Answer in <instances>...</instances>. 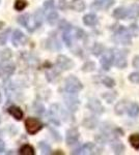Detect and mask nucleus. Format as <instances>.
I'll use <instances>...</instances> for the list:
<instances>
[{
  "label": "nucleus",
  "mask_w": 139,
  "mask_h": 155,
  "mask_svg": "<svg viewBox=\"0 0 139 155\" xmlns=\"http://www.w3.org/2000/svg\"><path fill=\"white\" fill-rule=\"evenodd\" d=\"M113 39L116 44L123 45V46H128L132 44V35H131L129 29L125 28L123 26H118L115 30Z\"/></svg>",
  "instance_id": "1"
},
{
  "label": "nucleus",
  "mask_w": 139,
  "mask_h": 155,
  "mask_svg": "<svg viewBox=\"0 0 139 155\" xmlns=\"http://www.w3.org/2000/svg\"><path fill=\"white\" fill-rule=\"evenodd\" d=\"M17 21L19 24H21L22 26H24L29 32H33L35 29L39 28L36 22H35L33 15H29V14L21 15V16L18 17Z\"/></svg>",
  "instance_id": "2"
},
{
  "label": "nucleus",
  "mask_w": 139,
  "mask_h": 155,
  "mask_svg": "<svg viewBox=\"0 0 139 155\" xmlns=\"http://www.w3.org/2000/svg\"><path fill=\"white\" fill-rule=\"evenodd\" d=\"M64 88L65 91L70 92V93H78L82 90L83 85L78 78H76L75 76H70L65 79Z\"/></svg>",
  "instance_id": "3"
},
{
  "label": "nucleus",
  "mask_w": 139,
  "mask_h": 155,
  "mask_svg": "<svg viewBox=\"0 0 139 155\" xmlns=\"http://www.w3.org/2000/svg\"><path fill=\"white\" fill-rule=\"evenodd\" d=\"M25 128L29 134H35L43 128V123L36 118L29 117L25 120Z\"/></svg>",
  "instance_id": "4"
},
{
  "label": "nucleus",
  "mask_w": 139,
  "mask_h": 155,
  "mask_svg": "<svg viewBox=\"0 0 139 155\" xmlns=\"http://www.w3.org/2000/svg\"><path fill=\"white\" fill-rule=\"evenodd\" d=\"M73 154H100L101 149L92 143H86L78 147L72 152Z\"/></svg>",
  "instance_id": "5"
},
{
  "label": "nucleus",
  "mask_w": 139,
  "mask_h": 155,
  "mask_svg": "<svg viewBox=\"0 0 139 155\" xmlns=\"http://www.w3.org/2000/svg\"><path fill=\"white\" fill-rule=\"evenodd\" d=\"M114 60V52H112L111 50H107L106 52H103V56L101 58V66L104 71H109L111 65L113 63Z\"/></svg>",
  "instance_id": "6"
},
{
  "label": "nucleus",
  "mask_w": 139,
  "mask_h": 155,
  "mask_svg": "<svg viewBox=\"0 0 139 155\" xmlns=\"http://www.w3.org/2000/svg\"><path fill=\"white\" fill-rule=\"evenodd\" d=\"M74 66V62L64 55H59L56 59V67L60 71H69Z\"/></svg>",
  "instance_id": "7"
},
{
  "label": "nucleus",
  "mask_w": 139,
  "mask_h": 155,
  "mask_svg": "<svg viewBox=\"0 0 139 155\" xmlns=\"http://www.w3.org/2000/svg\"><path fill=\"white\" fill-rule=\"evenodd\" d=\"M15 72V65L6 61H2L0 63V78L1 79H9Z\"/></svg>",
  "instance_id": "8"
},
{
  "label": "nucleus",
  "mask_w": 139,
  "mask_h": 155,
  "mask_svg": "<svg viewBox=\"0 0 139 155\" xmlns=\"http://www.w3.org/2000/svg\"><path fill=\"white\" fill-rule=\"evenodd\" d=\"M75 94L76 93H70V92H67V95H64L65 104H67V107L70 109V111H72V112H75L80 104L79 99L76 97Z\"/></svg>",
  "instance_id": "9"
},
{
  "label": "nucleus",
  "mask_w": 139,
  "mask_h": 155,
  "mask_svg": "<svg viewBox=\"0 0 139 155\" xmlns=\"http://www.w3.org/2000/svg\"><path fill=\"white\" fill-rule=\"evenodd\" d=\"M87 107L93 114L101 115L104 112V107L102 106L101 101L97 98H90L87 102Z\"/></svg>",
  "instance_id": "10"
},
{
  "label": "nucleus",
  "mask_w": 139,
  "mask_h": 155,
  "mask_svg": "<svg viewBox=\"0 0 139 155\" xmlns=\"http://www.w3.org/2000/svg\"><path fill=\"white\" fill-rule=\"evenodd\" d=\"M27 41V38L25 36V34L23 32L21 31L20 29H16L12 33V42L15 47H19L21 45H24L26 44Z\"/></svg>",
  "instance_id": "11"
},
{
  "label": "nucleus",
  "mask_w": 139,
  "mask_h": 155,
  "mask_svg": "<svg viewBox=\"0 0 139 155\" xmlns=\"http://www.w3.org/2000/svg\"><path fill=\"white\" fill-rule=\"evenodd\" d=\"M79 140V131L76 128H71L67 131V136H65V141L69 146L75 145L78 143Z\"/></svg>",
  "instance_id": "12"
},
{
  "label": "nucleus",
  "mask_w": 139,
  "mask_h": 155,
  "mask_svg": "<svg viewBox=\"0 0 139 155\" xmlns=\"http://www.w3.org/2000/svg\"><path fill=\"white\" fill-rule=\"evenodd\" d=\"M114 64L118 68H125L127 66V60H126V55L123 52H117L114 53Z\"/></svg>",
  "instance_id": "13"
},
{
  "label": "nucleus",
  "mask_w": 139,
  "mask_h": 155,
  "mask_svg": "<svg viewBox=\"0 0 139 155\" xmlns=\"http://www.w3.org/2000/svg\"><path fill=\"white\" fill-rule=\"evenodd\" d=\"M113 4H114V0H101V1H96L92 7L97 9H108Z\"/></svg>",
  "instance_id": "14"
},
{
  "label": "nucleus",
  "mask_w": 139,
  "mask_h": 155,
  "mask_svg": "<svg viewBox=\"0 0 139 155\" xmlns=\"http://www.w3.org/2000/svg\"><path fill=\"white\" fill-rule=\"evenodd\" d=\"M129 116L135 118L139 115V104L137 102H129L128 107H127V112H126Z\"/></svg>",
  "instance_id": "15"
},
{
  "label": "nucleus",
  "mask_w": 139,
  "mask_h": 155,
  "mask_svg": "<svg viewBox=\"0 0 139 155\" xmlns=\"http://www.w3.org/2000/svg\"><path fill=\"white\" fill-rule=\"evenodd\" d=\"M7 113L11 115L12 117H14L16 120H21L22 118H23V116H24L23 111H22L20 107H15V106L9 107V110H7Z\"/></svg>",
  "instance_id": "16"
},
{
  "label": "nucleus",
  "mask_w": 139,
  "mask_h": 155,
  "mask_svg": "<svg viewBox=\"0 0 139 155\" xmlns=\"http://www.w3.org/2000/svg\"><path fill=\"white\" fill-rule=\"evenodd\" d=\"M83 23L86 26L92 27L98 24V17L95 14H87L83 17Z\"/></svg>",
  "instance_id": "17"
},
{
  "label": "nucleus",
  "mask_w": 139,
  "mask_h": 155,
  "mask_svg": "<svg viewBox=\"0 0 139 155\" xmlns=\"http://www.w3.org/2000/svg\"><path fill=\"white\" fill-rule=\"evenodd\" d=\"M113 17L117 20L128 19V8L127 7H117V8L113 12Z\"/></svg>",
  "instance_id": "18"
},
{
  "label": "nucleus",
  "mask_w": 139,
  "mask_h": 155,
  "mask_svg": "<svg viewBox=\"0 0 139 155\" xmlns=\"http://www.w3.org/2000/svg\"><path fill=\"white\" fill-rule=\"evenodd\" d=\"M47 48L52 50V51H58L61 49V45L59 44V41H57V38L55 36L50 37L47 41Z\"/></svg>",
  "instance_id": "19"
},
{
  "label": "nucleus",
  "mask_w": 139,
  "mask_h": 155,
  "mask_svg": "<svg viewBox=\"0 0 139 155\" xmlns=\"http://www.w3.org/2000/svg\"><path fill=\"white\" fill-rule=\"evenodd\" d=\"M70 7L73 9V11L81 12L85 9V3L83 0H72Z\"/></svg>",
  "instance_id": "20"
},
{
  "label": "nucleus",
  "mask_w": 139,
  "mask_h": 155,
  "mask_svg": "<svg viewBox=\"0 0 139 155\" xmlns=\"http://www.w3.org/2000/svg\"><path fill=\"white\" fill-rule=\"evenodd\" d=\"M99 124V120L96 117H87V118L84 119L83 121V125H84L86 128L88 129H93L98 126Z\"/></svg>",
  "instance_id": "21"
},
{
  "label": "nucleus",
  "mask_w": 139,
  "mask_h": 155,
  "mask_svg": "<svg viewBox=\"0 0 139 155\" xmlns=\"http://www.w3.org/2000/svg\"><path fill=\"white\" fill-rule=\"evenodd\" d=\"M139 17V4H133L128 7V19H137Z\"/></svg>",
  "instance_id": "22"
},
{
  "label": "nucleus",
  "mask_w": 139,
  "mask_h": 155,
  "mask_svg": "<svg viewBox=\"0 0 139 155\" xmlns=\"http://www.w3.org/2000/svg\"><path fill=\"white\" fill-rule=\"evenodd\" d=\"M129 102L127 101H120L114 107V111L117 115H123L127 112V107H128Z\"/></svg>",
  "instance_id": "23"
},
{
  "label": "nucleus",
  "mask_w": 139,
  "mask_h": 155,
  "mask_svg": "<svg viewBox=\"0 0 139 155\" xmlns=\"http://www.w3.org/2000/svg\"><path fill=\"white\" fill-rule=\"evenodd\" d=\"M112 143H111V147H112L113 151H114L115 154H123V151H125V146L122 142L120 141H114L112 140Z\"/></svg>",
  "instance_id": "24"
},
{
  "label": "nucleus",
  "mask_w": 139,
  "mask_h": 155,
  "mask_svg": "<svg viewBox=\"0 0 139 155\" xmlns=\"http://www.w3.org/2000/svg\"><path fill=\"white\" fill-rule=\"evenodd\" d=\"M59 20V16H58L57 12L52 9V11H49V14L47 15V22L50 25H55Z\"/></svg>",
  "instance_id": "25"
},
{
  "label": "nucleus",
  "mask_w": 139,
  "mask_h": 155,
  "mask_svg": "<svg viewBox=\"0 0 139 155\" xmlns=\"http://www.w3.org/2000/svg\"><path fill=\"white\" fill-rule=\"evenodd\" d=\"M19 153L21 155H34L35 151H34L33 147L30 146L28 144H26V145H23V146L20 148Z\"/></svg>",
  "instance_id": "26"
},
{
  "label": "nucleus",
  "mask_w": 139,
  "mask_h": 155,
  "mask_svg": "<svg viewBox=\"0 0 139 155\" xmlns=\"http://www.w3.org/2000/svg\"><path fill=\"white\" fill-rule=\"evenodd\" d=\"M129 142H130L131 146L134 149L139 150V134H133L129 137Z\"/></svg>",
  "instance_id": "27"
},
{
  "label": "nucleus",
  "mask_w": 139,
  "mask_h": 155,
  "mask_svg": "<svg viewBox=\"0 0 139 155\" xmlns=\"http://www.w3.org/2000/svg\"><path fill=\"white\" fill-rule=\"evenodd\" d=\"M62 39H64V44L67 45V47H72L73 44V35L71 33V30L70 31H64V35H62Z\"/></svg>",
  "instance_id": "28"
},
{
  "label": "nucleus",
  "mask_w": 139,
  "mask_h": 155,
  "mask_svg": "<svg viewBox=\"0 0 139 155\" xmlns=\"http://www.w3.org/2000/svg\"><path fill=\"white\" fill-rule=\"evenodd\" d=\"M103 52H104V47L101 44H99V42H96L92 49V55H95V56H100L101 54H103Z\"/></svg>",
  "instance_id": "29"
},
{
  "label": "nucleus",
  "mask_w": 139,
  "mask_h": 155,
  "mask_svg": "<svg viewBox=\"0 0 139 155\" xmlns=\"http://www.w3.org/2000/svg\"><path fill=\"white\" fill-rule=\"evenodd\" d=\"M33 17L35 19V22H36L37 26L40 27L43 24V20H44V12H43L42 9H37L33 14Z\"/></svg>",
  "instance_id": "30"
},
{
  "label": "nucleus",
  "mask_w": 139,
  "mask_h": 155,
  "mask_svg": "<svg viewBox=\"0 0 139 155\" xmlns=\"http://www.w3.org/2000/svg\"><path fill=\"white\" fill-rule=\"evenodd\" d=\"M101 82H102L103 85H105L107 88H112V87L115 86V81L110 77H103Z\"/></svg>",
  "instance_id": "31"
},
{
  "label": "nucleus",
  "mask_w": 139,
  "mask_h": 155,
  "mask_svg": "<svg viewBox=\"0 0 139 155\" xmlns=\"http://www.w3.org/2000/svg\"><path fill=\"white\" fill-rule=\"evenodd\" d=\"M9 32H11V29L9 28V29H6L5 31H3V32L0 33V45H1V46H4V45L6 44Z\"/></svg>",
  "instance_id": "32"
},
{
  "label": "nucleus",
  "mask_w": 139,
  "mask_h": 155,
  "mask_svg": "<svg viewBox=\"0 0 139 155\" xmlns=\"http://www.w3.org/2000/svg\"><path fill=\"white\" fill-rule=\"evenodd\" d=\"M40 149L42 150V153L43 154H50L51 153V147L48 145L46 142H41L39 144Z\"/></svg>",
  "instance_id": "33"
},
{
  "label": "nucleus",
  "mask_w": 139,
  "mask_h": 155,
  "mask_svg": "<svg viewBox=\"0 0 139 155\" xmlns=\"http://www.w3.org/2000/svg\"><path fill=\"white\" fill-rule=\"evenodd\" d=\"M26 6H27V2L25 0H16V2H15V9L16 11L21 12Z\"/></svg>",
  "instance_id": "34"
},
{
  "label": "nucleus",
  "mask_w": 139,
  "mask_h": 155,
  "mask_svg": "<svg viewBox=\"0 0 139 155\" xmlns=\"http://www.w3.org/2000/svg\"><path fill=\"white\" fill-rule=\"evenodd\" d=\"M72 25L70 23H68L67 21H64V20H62V21H60L59 23V29L62 30V31H70V30H72Z\"/></svg>",
  "instance_id": "35"
},
{
  "label": "nucleus",
  "mask_w": 139,
  "mask_h": 155,
  "mask_svg": "<svg viewBox=\"0 0 139 155\" xmlns=\"http://www.w3.org/2000/svg\"><path fill=\"white\" fill-rule=\"evenodd\" d=\"M129 81L133 84H139V72L134 71L132 74H130V76H129Z\"/></svg>",
  "instance_id": "36"
},
{
  "label": "nucleus",
  "mask_w": 139,
  "mask_h": 155,
  "mask_svg": "<svg viewBox=\"0 0 139 155\" xmlns=\"http://www.w3.org/2000/svg\"><path fill=\"white\" fill-rule=\"evenodd\" d=\"M73 30H74V32H75L76 38H78V39H83V38H85V36H86L85 32L83 31L82 29H80V28H73Z\"/></svg>",
  "instance_id": "37"
},
{
  "label": "nucleus",
  "mask_w": 139,
  "mask_h": 155,
  "mask_svg": "<svg viewBox=\"0 0 139 155\" xmlns=\"http://www.w3.org/2000/svg\"><path fill=\"white\" fill-rule=\"evenodd\" d=\"M12 57V51L9 49H6L4 51H2L1 53V59L2 61H7Z\"/></svg>",
  "instance_id": "38"
},
{
  "label": "nucleus",
  "mask_w": 139,
  "mask_h": 155,
  "mask_svg": "<svg viewBox=\"0 0 139 155\" xmlns=\"http://www.w3.org/2000/svg\"><path fill=\"white\" fill-rule=\"evenodd\" d=\"M95 63H92V62H86V64H84L83 65V71H92L93 69H95Z\"/></svg>",
  "instance_id": "39"
},
{
  "label": "nucleus",
  "mask_w": 139,
  "mask_h": 155,
  "mask_svg": "<svg viewBox=\"0 0 139 155\" xmlns=\"http://www.w3.org/2000/svg\"><path fill=\"white\" fill-rule=\"evenodd\" d=\"M54 1L53 0H47L46 2L44 3V8L46 9V11H52V9H54Z\"/></svg>",
  "instance_id": "40"
},
{
  "label": "nucleus",
  "mask_w": 139,
  "mask_h": 155,
  "mask_svg": "<svg viewBox=\"0 0 139 155\" xmlns=\"http://www.w3.org/2000/svg\"><path fill=\"white\" fill-rule=\"evenodd\" d=\"M34 109H35V112L39 114H43L45 112L44 106H43L42 104H39V102H35L34 104Z\"/></svg>",
  "instance_id": "41"
},
{
  "label": "nucleus",
  "mask_w": 139,
  "mask_h": 155,
  "mask_svg": "<svg viewBox=\"0 0 139 155\" xmlns=\"http://www.w3.org/2000/svg\"><path fill=\"white\" fill-rule=\"evenodd\" d=\"M129 31H130V33L132 36H136L138 34V26L135 24L131 25L130 28H129Z\"/></svg>",
  "instance_id": "42"
},
{
  "label": "nucleus",
  "mask_w": 139,
  "mask_h": 155,
  "mask_svg": "<svg viewBox=\"0 0 139 155\" xmlns=\"http://www.w3.org/2000/svg\"><path fill=\"white\" fill-rule=\"evenodd\" d=\"M115 94H113V95H111V93H109V92H107V93H105L104 95H103V97H104V98L106 99V101L107 102H112L113 101V99L115 98Z\"/></svg>",
  "instance_id": "43"
},
{
  "label": "nucleus",
  "mask_w": 139,
  "mask_h": 155,
  "mask_svg": "<svg viewBox=\"0 0 139 155\" xmlns=\"http://www.w3.org/2000/svg\"><path fill=\"white\" fill-rule=\"evenodd\" d=\"M133 66L134 68L139 69V56H135L133 59Z\"/></svg>",
  "instance_id": "44"
},
{
  "label": "nucleus",
  "mask_w": 139,
  "mask_h": 155,
  "mask_svg": "<svg viewBox=\"0 0 139 155\" xmlns=\"http://www.w3.org/2000/svg\"><path fill=\"white\" fill-rule=\"evenodd\" d=\"M59 7L61 9H64L67 7V1L65 0H59Z\"/></svg>",
  "instance_id": "45"
},
{
  "label": "nucleus",
  "mask_w": 139,
  "mask_h": 155,
  "mask_svg": "<svg viewBox=\"0 0 139 155\" xmlns=\"http://www.w3.org/2000/svg\"><path fill=\"white\" fill-rule=\"evenodd\" d=\"M4 149H5V145L2 141H0V153H2L4 151Z\"/></svg>",
  "instance_id": "46"
},
{
  "label": "nucleus",
  "mask_w": 139,
  "mask_h": 155,
  "mask_svg": "<svg viewBox=\"0 0 139 155\" xmlns=\"http://www.w3.org/2000/svg\"><path fill=\"white\" fill-rule=\"evenodd\" d=\"M1 101H2V97H1V94H0V104H1Z\"/></svg>",
  "instance_id": "47"
},
{
  "label": "nucleus",
  "mask_w": 139,
  "mask_h": 155,
  "mask_svg": "<svg viewBox=\"0 0 139 155\" xmlns=\"http://www.w3.org/2000/svg\"><path fill=\"white\" fill-rule=\"evenodd\" d=\"M96 1H101V0H96Z\"/></svg>",
  "instance_id": "48"
},
{
  "label": "nucleus",
  "mask_w": 139,
  "mask_h": 155,
  "mask_svg": "<svg viewBox=\"0 0 139 155\" xmlns=\"http://www.w3.org/2000/svg\"><path fill=\"white\" fill-rule=\"evenodd\" d=\"M0 1H1V0H0Z\"/></svg>",
  "instance_id": "49"
}]
</instances>
